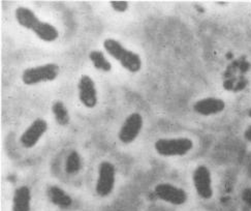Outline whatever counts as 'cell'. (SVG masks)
Masks as SVG:
<instances>
[{"label": "cell", "instance_id": "obj_1", "mask_svg": "<svg viewBox=\"0 0 251 211\" xmlns=\"http://www.w3.org/2000/svg\"><path fill=\"white\" fill-rule=\"evenodd\" d=\"M16 18L18 23L22 27L32 30L37 37H40L45 42H54L59 36V32L53 25L40 21V19L35 16L31 9L27 7H18L16 11Z\"/></svg>", "mask_w": 251, "mask_h": 211}, {"label": "cell", "instance_id": "obj_2", "mask_svg": "<svg viewBox=\"0 0 251 211\" xmlns=\"http://www.w3.org/2000/svg\"><path fill=\"white\" fill-rule=\"evenodd\" d=\"M103 47L111 56L118 60L124 69L130 73H138L142 69V59L139 54L125 48L116 40L107 38L103 42Z\"/></svg>", "mask_w": 251, "mask_h": 211}, {"label": "cell", "instance_id": "obj_3", "mask_svg": "<svg viewBox=\"0 0 251 211\" xmlns=\"http://www.w3.org/2000/svg\"><path fill=\"white\" fill-rule=\"evenodd\" d=\"M59 66L55 63H47L24 71L22 80L26 85H36L42 82L55 80L59 75Z\"/></svg>", "mask_w": 251, "mask_h": 211}, {"label": "cell", "instance_id": "obj_4", "mask_svg": "<svg viewBox=\"0 0 251 211\" xmlns=\"http://www.w3.org/2000/svg\"><path fill=\"white\" fill-rule=\"evenodd\" d=\"M192 146L194 143L188 138L159 139L155 142L157 153L163 157L184 156L191 150Z\"/></svg>", "mask_w": 251, "mask_h": 211}, {"label": "cell", "instance_id": "obj_5", "mask_svg": "<svg viewBox=\"0 0 251 211\" xmlns=\"http://www.w3.org/2000/svg\"><path fill=\"white\" fill-rule=\"evenodd\" d=\"M115 185V167L110 161H101L99 168L96 193L100 197L109 196Z\"/></svg>", "mask_w": 251, "mask_h": 211}, {"label": "cell", "instance_id": "obj_6", "mask_svg": "<svg viewBox=\"0 0 251 211\" xmlns=\"http://www.w3.org/2000/svg\"><path fill=\"white\" fill-rule=\"evenodd\" d=\"M143 117L139 113H132L125 119L123 126L119 132V140L124 144L133 142L139 136L143 128Z\"/></svg>", "mask_w": 251, "mask_h": 211}, {"label": "cell", "instance_id": "obj_7", "mask_svg": "<svg viewBox=\"0 0 251 211\" xmlns=\"http://www.w3.org/2000/svg\"><path fill=\"white\" fill-rule=\"evenodd\" d=\"M155 194L159 199L174 205H182L187 201V194L184 189L170 184H160L156 185Z\"/></svg>", "mask_w": 251, "mask_h": 211}, {"label": "cell", "instance_id": "obj_8", "mask_svg": "<svg viewBox=\"0 0 251 211\" xmlns=\"http://www.w3.org/2000/svg\"><path fill=\"white\" fill-rule=\"evenodd\" d=\"M194 184L198 194L202 199H210L213 196L211 173L205 166L198 167L194 172Z\"/></svg>", "mask_w": 251, "mask_h": 211}, {"label": "cell", "instance_id": "obj_9", "mask_svg": "<svg viewBox=\"0 0 251 211\" xmlns=\"http://www.w3.org/2000/svg\"><path fill=\"white\" fill-rule=\"evenodd\" d=\"M48 130V123L42 118L34 120L30 127H29L20 138L21 144L26 148H32L36 145V143L45 135Z\"/></svg>", "mask_w": 251, "mask_h": 211}, {"label": "cell", "instance_id": "obj_10", "mask_svg": "<svg viewBox=\"0 0 251 211\" xmlns=\"http://www.w3.org/2000/svg\"><path fill=\"white\" fill-rule=\"evenodd\" d=\"M79 99L86 108H94L98 104V92L95 84L89 76H82L78 84Z\"/></svg>", "mask_w": 251, "mask_h": 211}, {"label": "cell", "instance_id": "obj_11", "mask_svg": "<svg viewBox=\"0 0 251 211\" xmlns=\"http://www.w3.org/2000/svg\"><path fill=\"white\" fill-rule=\"evenodd\" d=\"M226 108V103L215 98H207L198 101L194 105L195 112L204 115V116H209V115H214L223 112Z\"/></svg>", "mask_w": 251, "mask_h": 211}, {"label": "cell", "instance_id": "obj_12", "mask_svg": "<svg viewBox=\"0 0 251 211\" xmlns=\"http://www.w3.org/2000/svg\"><path fill=\"white\" fill-rule=\"evenodd\" d=\"M31 194L28 186H20L15 190L13 198V211H30Z\"/></svg>", "mask_w": 251, "mask_h": 211}, {"label": "cell", "instance_id": "obj_13", "mask_svg": "<svg viewBox=\"0 0 251 211\" xmlns=\"http://www.w3.org/2000/svg\"><path fill=\"white\" fill-rule=\"evenodd\" d=\"M48 196L53 204L60 208H69L73 203L72 198L63 189L55 185L50 186L48 189Z\"/></svg>", "mask_w": 251, "mask_h": 211}, {"label": "cell", "instance_id": "obj_14", "mask_svg": "<svg viewBox=\"0 0 251 211\" xmlns=\"http://www.w3.org/2000/svg\"><path fill=\"white\" fill-rule=\"evenodd\" d=\"M52 112L55 116L57 123L61 127H66L70 123V114L64 104L60 101H57L52 106Z\"/></svg>", "mask_w": 251, "mask_h": 211}, {"label": "cell", "instance_id": "obj_15", "mask_svg": "<svg viewBox=\"0 0 251 211\" xmlns=\"http://www.w3.org/2000/svg\"><path fill=\"white\" fill-rule=\"evenodd\" d=\"M89 58L96 70L102 71V72H110L112 70L111 62L105 58L101 51H99V50L92 51L89 54Z\"/></svg>", "mask_w": 251, "mask_h": 211}, {"label": "cell", "instance_id": "obj_16", "mask_svg": "<svg viewBox=\"0 0 251 211\" xmlns=\"http://www.w3.org/2000/svg\"><path fill=\"white\" fill-rule=\"evenodd\" d=\"M82 168V160L80 158V155L75 150H73L66 159L65 170L66 173L70 175L76 174Z\"/></svg>", "mask_w": 251, "mask_h": 211}, {"label": "cell", "instance_id": "obj_17", "mask_svg": "<svg viewBox=\"0 0 251 211\" xmlns=\"http://www.w3.org/2000/svg\"><path fill=\"white\" fill-rule=\"evenodd\" d=\"M111 5L116 12H119V13L126 12L128 8L127 1H111Z\"/></svg>", "mask_w": 251, "mask_h": 211}, {"label": "cell", "instance_id": "obj_18", "mask_svg": "<svg viewBox=\"0 0 251 211\" xmlns=\"http://www.w3.org/2000/svg\"><path fill=\"white\" fill-rule=\"evenodd\" d=\"M242 199L249 207H251V188H246L243 190Z\"/></svg>", "mask_w": 251, "mask_h": 211}, {"label": "cell", "instance_id": "obj_19", "mask_svg": "<svg viewBox=\"0 0 251 211\" xmlns=\"http://www.w3.org/2000/svg\"><path fill=\"white\" fill-rule=\"evenodd\" d=\"M244 138H245L248 142H251V126L245 131V132H244Z\"/></svg>", "mask_w": 251, "mask_h": 211}, {"label": "cell", "instance_id": "obj_20", "mask_svg": "<svg viewBox=\"0 0 251 211\" xmlns=\"http://www.w3.org/2000/svg\"><path fill=\"white\" fill-rule=\"evenodd\" d=\"M248 115H249V117H251V108H250L249 111H248Z\"/></svg>", "mask_w": 251, "mask_h": 211}]
</instances>
